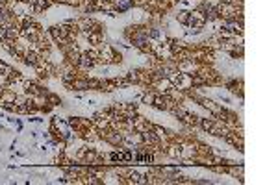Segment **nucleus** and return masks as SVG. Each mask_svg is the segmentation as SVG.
<instances>
[{
	"label": "nucleus",
	"instance_id": "f257e3e1",
	"mask_svg": "<svg viewBox=\"0 0 278 185\" xmlns=\"http://www.w3.org/2000/svg\"><path fill=\"white\" fill-rule=\"evenodd\" d=\"M117 4H119V7H121V9H126L128 6H130V2H128V0H119Z\"/></svg>",
	"mask_w": 278,
	"mask_h": 185
}]
</instances>
